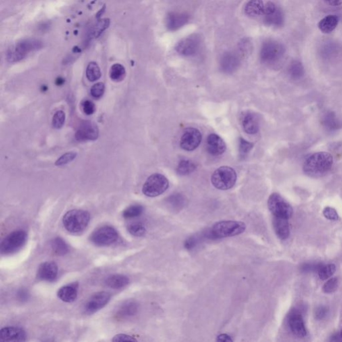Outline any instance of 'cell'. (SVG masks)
<instances>
[{
  "label": "cell",
  "mask_w": 342,
  "mask_h": 342,
  "mask_svg": "<svg viewBox=\"0 0 342 342\" xmlns=\"http://www.w3.org/2000/svg\"><path fill=\"white\" fill-rule=\"evenodd\" d=\"M144 210V208L140 205H134L126 208L123 212V217L125 219H133L141 215Z\"/></svg>",
  "instance_id": "obj_35"
},
{
  "label": "cell",
  "mask_w": 342,
  "mask_h": 342,
  "mask_svg": "<svg viewBox=\"0 0 342 342\" xmlns=\"http://www.w3.org/2000/svg\"><path fill=\"white\" fill-rule=\"evenodd\" d=\"M323 214H324V217L326 219L331 220V221H336L339 218L337 211L334 208L326 207L324 208V211H323Z\"/></svg>",
  "instance_id": "obj_44"
},
{
  "label": "cell",
  "mask_w": 342,
  "mask_h": 342,
  "mask_svg": "<svg viewBox=\"0 0 342 342\" xmlns=\"http://www.w3.org/2000/svg\"><path fill=\"white\" fill-rule=\"evenodd\" d=\"M197 243V239L195 237H189L185 242V247L188 250L195 248Z\"/></svg>",
  "instance_id": "obj_49"
},
{
  "label": "cell",
  "mask_w": 342,
  "mask_h": 342,
  "mask_svg": "<svg viewBox=\"0 0 342 342\" xmlns=\"http://www.w3.org/2000/svg\"><path fill=\"white\" fill-rule=\"evenodd\" d=\"M240 65V58L235 52H229L222 57L220 68L226 74H231L238 68Z\"/></svg>",
  "instance_id": "obj_17"
},
{
  "label": "cell",
  "mask_w": 342,
  "mask_h": 342,
  "mask_svg": "<svg viewBox=\"0 0 342 342\" xmlns=\"http://www.w3.org/2000/svg\"><path fill=\"white\" fill-rule=\"evenodd\" d=\"M202 140V135L198 129L187 128L181 137L180 145L183 150L192 151L196 149Z\"/></svg>",
  "instance_id": "obj_11"
},
{
  "label": "cell",
  "mask_w": 342,
  "mask_h": 342,
  "mask_svg": "<svg viewBox=\"0 0 342 342\" xmlns=\"http://www.w3.org/2000/svg\"><path fill=\"white\" fill-rule=\"evenodd\" d=\"M104 90H105V86H104L103 83L98 82L92 86L90 93H91L92 97L98 99V98H101L103 96Z\"/></svg>",
  "instance_id": "obj_43"
},
{
  "label": "cell",
  "mask_w": 342,
  "mask_h": 342,
  "mask_svg": "<svg viewBox=\"0 0 342 342\" xmlns=\"http://www.w3.org/2000/svg\"><path fill=\"white\" fill-rule=\"evenodd\" d=\"M336 270L334 264L322 265L318 272L319 277L322 280L329 279L335 273Z\"/></svg>",
  "instance_id": "obj_36"
},
{
  "label": "cell",
  "mask_w": 342,
  "mask_h": 342,
  "mask_svg": "<svg viewBox=\"0 0 342 342\" xmlns=\"http://www.w3.org/2000/svg\"><path fill=\"white\" fill-rule=\"evenodd\" d=\"M27 335L22 328L11 326L0 331V340L2 342H26Z\"/></svg>",
  "instance_id": "obj_16"
},
{
  "label": "cell",
  "mask_w": 342,
  "mask_h": 342,
  "mask_svg": "<svg viewBox=\"0 0 342 342\" xmlns=\"http://www.w3.org/2000/svg\"><path fill=\"white\" fill-rule=\"evenodd\" d=\"M17 298L21 301H26L29 298L28 291L24 289H21L17 294Z\"/></svg>",
  "instance_id": "obj_51"
},
{
  "label": "cell",
  "mask_w": 342,
  "mask_h": 342,
  "mask_svg": "<svg viewBox=\"0 0 342 342\" xmlns=\"http://www.w3.org/2000/svg\"><path fill=\"white\" fill-rule=\"evenodd\" d=\"M130 280L127 276L123 275H113L109 276L106 279L105 283L108 287L113 288V289H118L125 287L128 285Z\"/></svg>",
  "instance_id": "obj_27"
},
{
  "label": "cell",
  "mask_w": 342,
  "mask_h": 342,
  "mask_svg": "<svg viewBox=\"0 0 342 342\" xmlns=\"http://www.w3.org/2000/svg\"><path fill=\"white\" fill-rule=\"evenodd\" d=\"M59 268L54 262H46L40 265L37 272L38 279L42 281H53L57 277Z\"/></svg>",
  "instance_id": "obj_19"
},
{
  "label": "cell",
  "mask_w": 342,
  "mask_h": 342,
  "mask_svg": "<svg viewBox=\"0 0 342 342\" xmlns=\"http://www.w3.org/2000/svg\"><path fill=\"white\" fill-rule=\"evenodd\" d=\"M27 233L23 230H17L7 235L0 245L1 254L9 255L14 254L20 250L25 245L27 240Z\"/></svg>",
  "instance_id": "obj_7"
},
{
  "label": "cell",
  "mask_w": 342,
  "mask_h": 342,
  "mask_svg": "<svg viewBox=\"0 0 342 342\" xmlns=\"http://www.w3.org/2000/svg\"><path fill=\"white\" fill-rule=\"evenodd\" d=\"M78 285L77 283L63 286L58 291V297L65 302H73L76 300L78 296Z\"/></svg>",
  "instance_id": "obj_24"
},
{
  "label": "cell",
  "mask_w": 342,
  "mask_h": 342,
  "mask_svg": "<svg viewBox=\"0 0 342 342\" xmlns=\"http://www.w3.org/2000/svg\"><path fill=\"white\" fill-rule=\"evenodd\" d=\"M197 169L194 162L190 160H182L177 167V173L180 175H188L193 173Z\"/></svg>",
  "instance_id": "obj_31"
},
{
  "label": "cell",
  "mask_w": 342,
  "mask_h": 342,
  "mask_svg": "<svg viewBox=\"0 0 342 342\" xmlns=\"http://www.w3.org/2000/svg\"><path fill=\"white\" fill-rule=\"evenodd\" d=\"M339 19L335 15H329L320 21L318 28L324 34H330L338 26Z\"/></svg>",
  "instance_id": "obj_26"
},
{
  "label": "cell",
  "mask_w": 342,
  "mask_h": 342,
  "mask_svg": "<svg viewBox=\"0 0 342 342\" xmlns=\"http://www.w3.org/2000/svg\"><path fill=\"white\" fill-rule=\"evenodd\" d=\"M200 46V37L197 35H193L181 40L176 46V50L178 53L184 57H191L199 51Z\"/></svg>",
  "instance_id": "obj_14"
},
{
  "label": "cell",
  "mask_w": 342,
  "mask_h": 342,
  "mask_svg": "<svg viewBox=\"0 0 342 342\" xmlns=\"http://www.w3.org/2000/svg\"><path fill=\"white\" fill-rule=\"evenodd\" d=\"M167 202L173 209L179 210L184 207L186 204V199L183 195L175 193L168 197Z\"/></svg>",
  "instance_id": "obj_30"
},
{
  "label": "cell",
  "mask_w": 342,
  "mask_h": 342,
  "mask_svg": "<svg viewBox=\"0 0 342 342\" xmlns=\"http://www.w3.org/2000/svg\"><path fill=\"white\" fill-rule=\"evenodd\" d=\"M285 48L279 42L270 40L263 44L260 52V58L265 65H277L283 59Z\"/></svg>",
  "instance_id": "obj_5"
},
{
  "label": "cell",
  "mask_w": 342,
  "mask_h": 342,
  "mask_svg": "<svg viewBox=\"0 0 342 342\" xmlns=\"http://www.w3.org/2000/svg\"><path fill=\"white\" fill-rule=\"evenodd\" d=\"M90 213L86 210L73 209L65 214L63 217V225L70 233H76L86 229L90 222Z\"/></svg>",
  "instance_id": "obj_3"
},
{
  "label": "cell",
  "mask_w": 342,
  "mask_h": 342,
  "mask_svg": "<svg viewBox=\"0 0 342 342\" xmlns=\"http://www.w3.org/2000/svg\"><path fill=\"white\" fill-rule=\"evenodd\" d=\"M66 115L63 111H57L52 119V126L54 128L59 129L63 127L65 123Z\"/></svg>",
  "instance_id": "obj_40"
},
{
  "label": "cell",
  "mask_w": 342,
  "mask_h": 342,
  "mask_svg": "<svg viewBox=\"0 0 342 342\" xmlns=\"http://www.w3.org/2000/svg\"><path fill=\"white\" fill-rule=\"evenodd\" d=\"M304 73V68L300 62L293 61L289 66V74L291 78L295 79V80L302 78Z\"/></svg>",
  "instance_id": "obj_34"
},
{
  "label": "cell",
  "mask_w": 342,
  "mask_h": 342,
  "mask_svg": "<svg viewBox=\"0 0 342 342\" xmlns=\"http://www.w3.org/2000/svg\"><path fill=\"white\" fill-rule=\"evenodd\" d=\"M246 229V225L241 221H222L214 224L210 230V238L221 239L236 236Z\"/></svg>",
  "instance_id": "obj_2"
},
{
  "label": "cell",
  "mask_w": 342,
  "mask_h": 342,
  "mask_svg": "<svg viewBox=\"0 0 342 342\" xmlns=\"http://www.w3.org/2000/svg\"><path fill=\"white\" fill-rule=\"evenodd\" d=\"M111 295L106 291H100L92 295L84 305V312L87 314H94L106 306L111 300Z\"/></svg>",
  "instance_id": "obj_13"
},
{
  "label": "cell",
  "mask_w": 342,
  "mask_h": 342,
  "mask_svg": "<svg viewBox=\"0 0 342 342\" xmlns=\"http://www.w3.org/2000/svg\"><path fill=\"white\" fill-rule=\"evenodd\" d=\"M217 341L219 342H233L231 336L226 334H220L217 336Z\"/></svg>",
  "instance_id": "obj_52"
},
{
  "label": "cell",
  "mask_w": 342,
  "mask_h": 342,
  "mask_svg": "<svg viewBox=\"0 0 342 342\" xmlns=\"http://www.w3.org/2000/svg\"><path fill=\"white\" fill-rule=\"evenodd\" d=\"M52 250L58 256H65L69 251L68 246L67 243L61 237H56L51 242Z\"/></svg>",
  "instance_id": "obj_29"
},
{
  "label": "cell",
  "mask_w": 342,
  "mask_h": 342,
  "mask_svg": "<svg viewBox=\"0 0 342 342\" xmlns=\"http://www.w3.org/2000/svg\"><path fill=\"white\" fill-rule=\"evenodd\" d=\"M338 120L336 119L334 115H332V113L330 115H326L324 122H325L326 125L330 129L337 128L338 127Z\"/></svg>",
  "instance_id": "obj_46"
},
{
  "label": "cell",
  "mask_w": 342,
  "mask_h": 342,
  "mask_svg": "<svg viewBox=\"0 0 342 342\" xmlns=\"http://www.w3.org/2000/svg\"><path fill=\"white\" fill-rule=\"evenodd\" d=\"M237 181V174L233 168L221 167L212 174L211 183L216 189L226 191L231 189Z\"/></svg>",
  "instance_id": "obj_6"
},
{
  "label": "cell",
  "mask_w": 342,
  "mask_h": 342,
  "mask_svg": "<svg viewBox=\"0 0 342 342\" xmlns=\"http://www.w3.org/2000/svg\"><path fill=\"white\" fill-rule=\"evenodd\" d=\"M334 165V158L327 152H319L309 156L303 166V173L308 177L320 178L327 175Z\"/></svg>",
  "instance_id": "obj_1"
},
{
  "label": "cell",
  "mask_w": 342,
  "mask_h": 342,
  "mask_svg": "<svg viewBox=\"0 0 342 342\" xmlns=\"http://www.w3.org/2000/svg\"><path fill=\"white\" fill-rule=\"evenodd\" d=\"M126 76V69L123 65L115 64L110 69V77L115 82H121Z\"/></svg>",
  "instance_id": "obj_32"
},
{
  "label": "cell",
  "mask_w": 342,
  "mask_h": 342,
  "mask_svg": "<svg viewBox=\"0 0 342 342\" xmlns=\"http://www.w3.org/2000/svg\"><path fill=\"white\" fill-rule=\"evenodd\" d=\"M326 3L331 6H340L342 4V0H324Z\"/></svg>",
  "instance_id": "obj_53"
},
{
  "label": "cell",
  "mask_w": 342,
  "mask_h": 342,
  "mask_svg": "<svg viewBox=\"0 0 342 342\" xmlns=\"http://www.w3.org/2000/svg\"><path fill=\"white\" fill-rule=\"evenodd\" d=\"M322 264H305L302 267L303 272L318 271Z\"/></svg>",
  "instance_id": "obj_50"
},
{
  "label": "cell",
  "mask_w": 342,
  "mask_h": 342,
  "mask_svg": "<svg viewBox=\"0 0 342 342\" xmlns=\"http://www.w3.org/2000/svg\"><path fill=\"white\" fill-rule=\"evenodd\" d=\"M328 309L326 306H320L316 311V318L318 320H323L327 316Z\"/></svg>",
  "instance_id": "obj_48"
},
{
  "label": "cell",
  "mask_w": 342,
  "mask_h": 342,
  "mask_svg": "<svg viewBox=\"0 0 342 342\" xmlns=\"http://www.w3.org/2000/svg\"><path fill=\"white\" fill-rule=\"evenodd\" d=\"M110 23H111V21L108 18L101 19V20L98 21L96 23V26H94L93 30L94 37H99L102 33L109 28Z\"/></svg>",
  "instance_id": "obj_38"
},
{
  "label": "cell",
  "mask_w": 342,
  "mask_h": 342,
  "mask_svg": "<svg viewBox=\"0 0 342 342\" xmlns=\"http://www.w3.org/2000/svg\"><path fill=\"white\" fill-rule=\"evenodd\" d=\"M241 123L243 130L247 134H256L260 130V122L258 116L252 112L247 111L243 113L241 115Z\"/></svg>",
  "instance_id": "obj_18"
},
{
  "label": "cell",
  "mask_w": 342,
  "mask_h": 342,
  "mask_svg": "<svg viewBox=\"0 0 342 342\" xmlns=\"http://www.w3.org/2000/svg\"><path fill=\"white\" fill-rule=\"evenodd\" d=\"M76 156L77 154L76 152H67V153L63 154V156H61V157H60L59 159L56 161L55 165L57 166H63L67 165V164H68L69 163H70V162L72 161V160H74L75 158L76 157Z\"/></svg>",
  "instance_id": "obj_42"
},
{
  "label": "cell",
  "mask_w": 342,
  "mask_h": 342,
  "mask_svg": "<svg viewBox=\"0 0 342 342\" xmlns=\"http://www.w3.org/2000/svg\"><path fill=\"white\" fill-rule=\"evenodd\" d=\"M254 147V144L250 142H248L245 139L240 138L239 141V154L242 158H244L247 154L250 152V150Z\"/></svg>",
  "instance_id": "obj_41"
},
{
  "label": "cell",
  "mask_w": 342,
  "mask_h": 342,
  "mask_svg": "<svg viewBox=\"0 0 342 342\" xmlns=\"http://www.w3.org/2000/svg\"><path fill=\"white\" fill-rule=\"evenodd\" d=\"M189 15L185 13L171 12L166 18V26L171 31L182 28L189 22Z\"/></svg>",
  "instance_id": "obj_20"
},
{
  "label": "cell",
  "mask_w": 342,
  "mask_h": 342,
  "mask_svg": "<svg viewBox=\"0 0 342 342\" xmlns=\"http://www.w3.org/2000/svg\"><path fill=\"white\" fill-rule=\"evenodd\" d=\"M338 285H339V281L338 278H332L323 286V291L326 293L335 292L338 289Z\"/></svg>",
  "instance_id": "obj_39"
},
{
  "label": "cell",
  "mask_w": 342,
  "mask_h": 342,
  "mask_svg": "<svg viewBox=\"0 0 342 342\" xmlns=\"http://www.w3.org/2000/svg\"><path fill=\"white\" fill-rule=\"evenodd\" d=\"M340 335H341V338H342V331H341V334H340Z\"/></svg>",
  "instance_id": "obj_54"
},
{
  "label": "cell",
  "mask_w": 342,
  "mask_h": 342,
  "mask_svg": "<svg viewBox=\"0 0 342 342\" xmlns=\"http://www.w3.org/2000/svg\"><path fill=\"white\" fill-rule=\"evenodd\" d=\"M138 311V304L135 301L127 300L120 305L116 311L118 319H126L135 316Z\"/></svg>",
  "instance_id": "obj_23"
},
{
  "label": "cell",
  "mask_w": 342,
  "mask_h": 342,
  "mask_svg": "<svg viewBox=\"0 0 342 342\" xmlns=\"http://www.w3.org/2000/svg\"><path fill=\"white\" fill-rule=\"evenodd\" d=\"M274 230L277 236L281 240L287 239L290 234L289 221L285 218L274 217L273 219Z\"/></svg>",
  "instance_id": "obj_25"
},
{
  "label": "cell",
  "mask_w": 342,
  "mask_h": 342,
  "mask_svg": "<svg viewBox=\"0 0 342 342\" xmlns=\"http://www.w3.org/2000/svg\"><path fill=\"white\" fill-rule=\"evenodd\" d=\"M289 326L291 331L299 338H304L307 335L304 321L299 313L293 312L289 317Z\"/></svg>",
  "instance_id": "obj_21"
},
{
  "label": "cell",
  "mask_w": 342,
  "mask_h": 342,
  "mask_svg": "<svg viewBox=\"0 0 342 342\" xmlns=\"http://www.w3.org/2000/svg\"><path fill=\"white\" fill-rule=\"evenodd\" d=\"M98 137V129L94 123L84 121L77 131L76 138L79 141L94 140Z\"/></svg>",
  "instance_id": "obj_15"
},
{
  "label": "cell",
  "mask_w": 342,
  "mask_h": 342,
  "mask_svg": "<svg viewBox=\"0 0 342 342\" xmlns=\"http://www.w3.org/2000/svg\"><path fill=\"white\" fill-rule=\"evenodd\" d=\"M113 342H124V341H129V342H137V340L135 338L132 337V336L127 335V334H118V335L115 336L113 339Z\"/></svg>",
  "instance_id": "obj_47"
},
{
  "label": "cell",
  "mask_w": 342,
  "mask_h": 342,
  "mask_svg": "<svg viewBox=\"0 0 342 342\" xmlns=\"http://www.w3.org/2000/svg\"><path fill=\"white\" fill-rule=\"evenodd\" d=\"M268 208L274 217L290 219L293 214L292 206L278 193H274L269 197Z\"/></svg>",
  "instance_id": "obj_9"
},
{
  "label": "cell",
  "mask_w": 342,
  "mask_h": 342,
  "mask_svg": "<svg viewBox=\"0 0 342 342\" xmlns=\"http://www.w3.org/2000/svg\"><path fill=\"white\" fill-rule=\"evenodd\" d=\"M86 77L90 82H95L101 77V71L97 63L92 62L89 63L86 69Z\"/></svg>",
  "instance_id": "obj_33"
},
{
  "label": "cell",
  "mask_w": 342,
  "mask_h": 342,
  "mask_svg": "<svg viewBox=\"0 0 342 342\" xmlns=\"http://www.w3.org/2000/svg\"><path fill=\"white\" fill-rule=\"evenodd\" d=\"M206 148L212 155H221L226 150L225 142L219 135L210 134L208 135L206 140Z\"/></svg>",
  "instance_id": "obj_22"
},
{
  "label": "cell",
  "mask_w": 342,
  "mask_h": 342,
  "mask_svg": "<svg viewBox=\"0 0 342 342\" xmlns=\"http://www.w3.org/2000/svg\"><path fill=\"white\" fill-rule=\"evenodd\" d=\"M43 44L39 40L28 38L21 40L7 52V60L10 63H15L24 59L31 52L41 49Z\"/></svg>",
  "instance_id": "obj_4"
},
{
  "label": "cell",
  "mask_w": 342,
  "mask_h": 342,
  "mask_svg": "<svg viewBox=\"0 0 342 342\" xmlns=\"http://www.w3.org/2000/svg\"><path fill=\"white\" fill-rule=\"evenodd\" d=\"M82 110L87 115H92L95 112V105L92 101L86 100L82 103Z\"/></svg>",
  "instance_id": "obj_45"
},
{
  "label": "cell",
  "mask_w": 342,
  "mask_h": 342,
  "mask_svg": "<svg viewBox=\"0 0 342 342\" xmlns=\"http://www.w3.org/2000/svg\"><path fill=\"white\" fill-rule=\"evenodd\" d=\"M265 5L262 0H250L245 6V11L251 17L263 15Z\"/></svg>",
  "instance_id": "obj_28"
},
{
  "label": "cell",
  "mask_w": 342,
  "mask_h": 342,
  "mask_svg": "<svg viewBox=\"0 0 342 342\" xmlns=\"http://www.w3.org/2000/svg\"><path fill=\"white\" fill-rule=\"evenodd\" d=\"M264 22L268 26L280 27L283 24V11L273 2H268L265 5L264 13Z\"/></svg>",
  "instance_id": "obj_12"
},
{
  "label": "cell",
  "mask_w": 342,
  "mask_h": 342,
  "mask_svg": "<svg viewBox=\"0 0 342 342\" xmlns=\"http://www.w3.org/2000/svg\"><path fill=\"white\" fill-rule=\"evenodd\" d=\"M128 231L134 236L141 237L145 234L146 228L142 223L135 222L128 226Z\"/></svg>",
  "instance_id": "obj_37"
},
{
  "label": "cell",
  "mask_w": 342,
  "mask_h": 342,
  "mask_svg": "<svg viewBox=\"0 0 342 342\" xmlns=\"http://www.w3.org/2000/svg\"><path fill=\"white\" fill-rule=\"evenodd\" d=\"M119 238L117 230L111 226H103L96 229L90 235V241L98 246H108L113 244Z\"/></svg>",
  "instance_id": "obj_10"
},
{
  "label": "cell",
  "mask_w": 342,
  "mask_h": 342,
  "mask_svg": "<svg viewBox=\"0 0 342 342\" xmlns=\"http://www.w3.org/2000/svg\"><path fill=\"white\" fill-rule=\"evenodd\" d=\"M169 187L167 178L161 174H153L150 176L142 187V193L146 196L155 197L163 194Z\"/></svg>",
  "instance_id": "obj_8"
}]
</instances>
